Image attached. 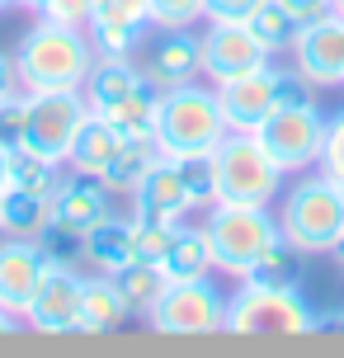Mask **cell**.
<instances>
[{"label": "cell", "instance_id": "cell-12", "mask_svg": "<svg viewBox=\"0 0 344 358\" xmlns=\"http://www.w3.org/2000/svg\"><path fill=\"white\" fill-rule=\"evenodd\" d=\"M24 321L34 325V330H43V335L80 330V278H76L66 264H48L34 302L24 311Z\"/></svg>", "mask_w": 344, "mask_h": 358}, {"label": "cell", "instance_id": "cell-44", "mask_svg": "<svg viewBox=\"0 0 344 358\" xmlns=\"http://www.w3.org/2000/svg\"><path fill=\"white\" fill-rule=\"evenodd\" d=\"M5 184H10V151L0 146V189H5Z\"/></svg>", "mask_w": 344, "mask_h": 358}, {"label": "cell", "instance_id": "cell-22", "mask_svg": "<svg viewBox=\"0 0 344 358\" xmlns=\"http://www.w3.org/2000/svg\"><path fill=\"white\" fill-rule=\"evenodd\" d=\"M161 268L170 273V283H180V278H208L213 273V245H208V231L203 227H184L175 231V241H170V250H165Z\"/></svg>", "mask_w": 344, "mask_h": 358}, {"label": "cell", "instance_id": "cell-48", "mask_svg": "<svg viewBox=\"0 0 344 358\" xmlns=\"http://www.w3.org/2000/svg\"><path fill=\"white\" fill-rule=\"evenodd\" d=\"M5 5H10V0H0V10H5Z\"/></svg>", "mask_w": 344, "mask_h": 358}, {"label": "cell", "instance_id": "cell-18", "mask_svg": "<svg viewBox=\"0 0 344 358\" xmlns=\"http://www.w3.org/2000/svg\"><path fill=\"white\" fill-rule=\"evenodd\" d=\"M146 76L132 66V57H94L90 76H85V104L90 113H109L113 104H123L127 94H137L142 90Z\"/></svg>", "mask_w": 344, "mask_h": 358}, {"label": "cell", "instance_id": "cell-38", "mask_svg": "<svg viewBox=\"0 0 344 358\" xmlns=\"http://www.w3.org/2000/svg\"><path fill=\"white\" fill-rule=\"evenodd\" d=\"M321 175H330L344 189V108L326 123V151H321Z\"/></svg>", "mask_w": 344, "mask_h": 358}, {"label": "cell", "instance_id": "cell-21", "mask_svg": "<svg viewBox=\"0 0 344 358\" xmlns=\"http://www.w3.org/2000/svg\"><path fill=\"white\" fill-rule=\"evenodd\" d=\"M132 311H127L123 292L109 273L99 278H80V330L85 335H104V330H118Z\"/></svg>", "mask_w": 344, "mask_h": 358}, {"label": "cell", "instance_id": "cell-16", "mask_svg": "<svg viewBox=\"0 0 344 358\" xmlns=\"http://www.w3.org/2000/svg\"><path fill=\"white\" fill-rule=\"evenodd\" d=\"M199 71H203V48H199V38L189 34V29H161V38L146 43L142 76L156 90L189 85Z\"/></svg>", "mask_w": 344, "mask_h": 358}, {"label": "cell", "instance_id": "cell-7", "mask_svg": "<svg viewBox=\"0 0 344 358\" xmlns=\"http://www.w3.org/2000/svg\"><path fill=\"white\" fill-rule=\"evenodd\" d=\"M326 113L316 104H292V108H273L259 123V146L273 156V165L283 175H307L311 165H321L326 151Z\"/></svg>", "mask_w": 344, "mask_h": 358}, {"label": "cell", "instance_id": "cell-23", "mask_svg": "<svg viewBox=\"0 0 344 358\" xmlns=\"http://www.w3.org/2000/svg\"><path fill=\"white\" fill-rule=\"evenodd\" d=\"M109 278L118 283L127 311H137V316H146L151 306L161 302V292L170 287V273H165L161 264H151V259H127L123 268H113Z\"/></svg>", "mask_w": 344, "mask_h": 358}, {"label": "cell", "instance_id": "cell-4", "mask_svg": "<svg viewBox=\"0 0 344 358\" xmlns=\"http://www.w3.org/2000/svg\"><path fill=\"white\" fill-rule=\"evenodd\" d=\"M203 231L213 245V264L231 278H250V268L283 241L278 217L269 208H245V203H213Z\"/></svg>", "mask_w": 344, "mask_h": 358}, {"label": "cell", "instance_id": "cell-36", "mask_svg": "<svg viewBox=\"0 0 344 358\" xmlns=\"http://www.w3.org/2000/svg\"><path fill=\"white\" fill-rule=\"evenodd\" d=\"M24 123H29V94L0 99V146H5V151L24 146Z\"/></svg>", "mask_w": 344, "mask_h": 358}, {"label": "cell", "instance_id": "cell-25", "mask_svg": "<svg viewBox=\"0 0 344 358\" xmlns=\"http://www.w3.org/2000/svg\"><path fill=\"white\" fill-rule=\"evenodd\" d=\"M156 161H161V146H156V137H127L123 151L113 156V165H109L99 179H104V189H109V194H132Z\"/></svg>", "mask_w": 344, "mask_h": 358}, {"label": "cell", "instance_id": "cell-15", "mask_svg": "<svg viewBox=\"0 0 344 358\" xmlns=\"http://www.w3.org/2000/svg\"><path fill=\"white\" fill-rule=\"evenodd\" d=\"M217 108H222L227 132H259V123L278 108V99H273V66H259L250 76H236V80L217 85Z\"/></svg>", "mask_w": 344, "mask_h": 358}, {"label": "cell", "instance_id": "cell-49", "mask_svg": "<svg viewBox=\"0 0 344 358\" xmlns=\"http://www.w3.org/2000/svg\"><path fill=\"white\" fill-rule=\"evenodd\" d=\"M0 194H5V189H0Z\"/></svg>", "mask_w": 344, "mask_h": 358}, {"label": "cell", "instance_id": "cell-32", "mask_svg": "<svg viewBox=\"0 0 344 358\" xmlns=\"http://www.w3.org/2000/svg\"><path fill=\"white\" fill-rule=\"evenodd\" d=\"M38 245L48 255V264H71L76 255H85V236L71 231V227H62V222H48V227L38 231Z\"/></svg>", "mask_w": 344, "mask_h": 358}, {"label": "cell", "instance_id": "cell-40", "mask_svg": "<svg viewBox=\"0 0 344 358\" xmlns=\"http://www.w3.org/2000/svg\"><path fill=\"white\" fill-rule=\"evenodd\" d=\"M264 0H208V19L213 24H245Z\"/></svg>", "mask_w": 344, "mask_h": 358}, {"label": "cell", "instance_id": "cell-6", "mask_svg": "<svg viewBox=\"0 0 344 358\" xmlns=\"http://www.w3.org/2000/svg\"><path fill=\"white\" fill-rule=\"evenodd\" d=\"M217 161V203H245V208H269L283 189V170L259 146L255 132H227L213 151Z\"/></svg>", "mask_w": 344, "mask_h": 358}, {"label": "cell", "instance_id": "cell-11", "mask_svg": "<svg viewBox=\"0 0 344 358\" xmlns=\"http://www.w3.org/2000/svg\"><path fill=\"white\" fill-rule=\"evenodd\" d=\"M199 48H203V76L213 85H227L236 76H250L259 66H269V52L250 34V24H213L208 19V34L199 38Z\"/></svg>", "mask_w": 344, "mask_h": 358}, {"label": "cell", "instance_id": "cell-19", "mask_svg": "<svg viewBox=\"0 0 344 358\" xmlns=\"http://www.w3.org/2000/svg\"><path fill=\"white\" fill-rule=\"evenodd\" d=\"M85 259H90L99 273H113L123 268L127 259H137V217H104L85 231Z\"/></svg>", "mask_w": 344, "mask_h": 358}, {"label": "cell", "instance_id": "cell-46", "mask_svg": "<svg viewBox=\"0 0 344 358\" xmlns=\"http://www.w3.org/2000/svg\"><path fill=\"white\" fill-rule=\"evenodd\" d=\"M335 15H344V0H335Z\"/></svg>", "mask_w": 344, "mask_h": 358}, {"label": "cell", "instance_id": "cell-29", "mask_svg": "<svg viewBox=\"0 0 344 358\" xmlns=\"http://www.w3.org/2000/svg\"><path fill=\"white\" fill-rule=\"evenodd\" d=\"M302 268H307V255L288 245V241H278L259 264L250 268V283H273V287H302Z\"/></svg>", "mask_w": 344, "mask_h": 358}, {"label": "cell", "instance_id": "cell-30", "mask_svg": "<svg viewBox=\"0 0 344 358\" xmlns=\"http://www.w3.org/2000/svg\"><path fill=\"white\" fill-rule=\"evenodd\" d=\"M175 165H180V179L194 198V208H213L217 203V161L213 156H184Z\"/></svg>", "mask_w": 344, "mask_h": 358}, {"label": "cell", "instance_id": "cell-17", "mask_svg": "<svg viewBox=\"0 0 344 358\" xmlns=\"http://www.w3.org/2000/svg\"><path fill=\"white\" fill-rule=\"evenodd\" d=\"M104 217H109V189H104V179L80 175V179H66V184L52 189V222L85 236Z\"/></svg>", "mask_w": 344, "mask_h": 358}, {"label": "cell", "instance_id": "cell-26", "mask_svg": "<svg viewBox=\"0 0 344 358\" xmlns=\"http://www.w3.org/2000/svg\"><path fill=\"white\" fill-rule=\"evenodd\" d=\"M156 104H161V90L151 85V80H142L137 94H127L123 104H113L99 118H109L123 137H156Z\"/></svg>", "mask_w": 344, "mask_h": 358}, {"label": "cell", "instance_id": "cell-31", "mask_svg": "<svg viewBox=\"0 0 344 358\" xmlns=\"http://www.w3.org/2000/svg\"><path fill=\"white\" fill-rule=\"evenodd\" d=\"M90 24L146 29L151 24V0H90Z\"/></svg>", "mask_w": 344, "mask_h": 358}, {"label": "cell", "instance_id": "cell-47", "mask_svg": "<svg viewBox=\"0 0 344 358\" xmlns=\"http://www.w3.org/2000/svg\"><path fill=\"white\" fill-rule=\"evenodd\" d=\"M335 255H340V259H344V245H340V250H335Z\"/></svg>", "mask_w": 344, "mask_h": 358}, {"label": "cell", "instance_id": "cell-41", "mask_svg": "<svg viewBox=\"0 0 344 358\" xmlns=\"http://www.w3.org/2000/svg\"><path fill=\"white\" fill-rule=\"evenodd\" d=\"M292 15H297V24H311V19H321L335 10V0H283Z\"/></svg>", "mask_w": 344, "mask_h": 358}, {"label": "cell", "instance_id": "cell-5", "mask_svg": "<svg viewBox=\"0 0 344 358\" xmlns=\"http://www.w3.org/2000/svg\"><path fill=\"white\" fill-rule=\"evenodd\" d=\"M222 330H231V335H311L316 311L302 297V287H273L241 278V287L227 297Z\"/></svg>", "mask_w": 344, "mask_h": 358}, {"label": "cell", "instance_id": "cell-3", "mask_svg": "<svg viewBox=\"0 0 344 358\" xmlns=\"http://www.w3.org/2000/svg\"><path fill=\"white\" fill-rule=\"evenodd\" d=\"M278 231L302 255H335L344 245V189L330 175L297 179L278 203Z\"/></svg>", "mask_w": 344, "mask_h": 358}, {"label": "cell", "instance_id": "cell-42", "mask_svg": "<svg viewBox=\"0 0 344 358\" xmlns=\"http://www.w3.org/2000/svg\"><path fill=\"white\" fill-rule=\"evenodd\" d=\"M15 80H19L15 57H5V52H0V99H10V94H15Z\"/></svg>", "mask_w": 344, "mask_h": 358}, {"label": "cell", "instance_id": "cell-20", "mask_svg": "<svg viewBox=\"0 0 344 358\" xmlns=\"http://www.w3.org/2000/svg\"><path fill=\"white\" fill-rule=\"evenodd\" d=\"M123 142H127V137L109 123V118L90 113V118L80 123V132H76L71 156H66V161H71L76 175H94V179H99V175H104V170L113 165V156L123 151Z\"/></svg>", "mask_w": 344, "mask_h": 358}, {"label": "cell", "instance_id": "cell-24", "mask_svg": "<svg viewBox=\"0 0 344 358\" xmlns=\"http://www.w3.org/2000/svg\"><path fill=\"white\" fill-rule=\"evenodd\" d=\"M52 222V198L48 194H24V189H10L0 194V231L10 236H29L38 241V231Z\"/></svg>", "mask_w": 344, "mask_h": 358}, {"label": "cell", "instance_id": "cell-43", "mask_svg": "<svg viewBox=\"0 0 344 358\" xmlns=\"http://www.w3.org/2000/svg\"><path fill=\"white\" fill-rule=\"evenodd\" d=\"M316 330H340V335H344V306H340V311H326V316H316Z\"/></svg>", "mask_w": 344, "mask_h": 358}, {"label": "cell", "instance_id": "cell-14", "mask_svg": "<svg viewBox=\"0 0 344 358\" xmlns=\"http://www.w3.org/2000/svg\"><path fill=\"white\" fill-rule=\"evenodd\" d=\"M189 213H194V198H189V189L180 179V165L161 156L146 170L142 184L132 189V217L137 222H170V227H180Z\"/></svg>", "mask_w": 344, "mask_h": 358}, {"label": "cell", "instance_id": "cell-10", "mask_svg": "<svg viewBox=\"0 0 344 358\" xmlns=\"http://www.w3.org/2000/svg\"><path fill=\"white\" fill-rule=\"evenodd\" d=\"M292 66L307 76L316 90H335L344 85V15H321L302 24L292 38Z\"/></svg>", "mask_w": 344, "mask_h": 358}, {"label": "cell", "instance_id": "cell-2", "mask_svg": "<svg viewBox=\"0 0 344 358\" xmlns=\"http://www.w3.org/2000/svg\"><path fill=\"white\" fill-rule=\"evenodd\" d=\"M94 66V48L80 29L38 19V29L24 34L15 71L24 90H80Z\"/></svg>", "mask_w": 344, "mask_h": 358}, {"label": "cell", "instance_id": "cell-37", "mask_svg": "<svg viewBox=\"0 0 344 358\" xmlns=\"http://www.w3.org/2000/svg\"><path fill=\"white\" fill-rule=\"evenodd\" d=\"M180 227H170V222H137V259H151V264H161L165 250H170V241H175Z\"/></svg>", "mask_w": 344, "mask_h": 358}, {"label": "cell", "instance_id": "cell-35", "mask_svg": "<svg viewBox=\"0 0 344 358\" xmlns=\"http://www.w3.org/2000/svg\"><path fill=\"white\" fill-rule=\"evenodd\" d=\"M273 99H278V108L316 104V85H311L297 66H273Z\"/></svg>", "mask_w": 344, "mask_h": 358}, {"label": "cell", "instance_id": "cell-33", "mask_svg": "<svg viewBox=\"0 0 344 358\" xmlns=\"http://www.w3.org/2000/svg\"><path fill=\"white\" fill-rule=\"evenodd\" d=\"M208 19V0H151V24L156 29H189Z\"/></svg>", "mask_w": 344, "mask_h": 358}, {"label": "cell", "instance_id": "cell-28", "mask_svg": "<svg viewBox=\"0 0 344 358\" xmlns=\"http://www.w3.org/2000/svg\"><path fill=\"white\" fill-rule=\"evenodd\" d=\"M10 189H24V194H48L57 189V161L38 156L29 146H15L10 151Z\"/></svg>", "mask_w": 344, "mask_h": 358}, {"label": "cell", "instance_id": "cell-45", "mask_svg": "<svg viewBox=\"0 0 344 358\" xmlns=\"http://www.w3.org/2000/svg\"><path fill=\"white\" fill-rule=\"evenodd\" d=\"M10 5H34V10H38V0H10Z\"/></svg>", "mask_w": 344, "mask_h": 358}, {"label": "cell", "instance_id": "cell-1", "mask_svg": "<svg viewBox=\"0 0 344 358\" xmlns=\"http://www.w3.org/2000/svg\"><path fill=\"white\" fill-rule=\"evenodd\" d=\"M227 137L217 108V85H170L161 90L156 104V146L165 161H184V156H213L217 142Z\"/></svg>", "mask_w": 344, "mask_h": 358}, {"label": "cell", "instance_id": "cell-27", "mask_svg": "<svg viewBox=\"0 0 344 358\" xmlns=\"http://www.w3.org/2000/svg\"><path fill=\"white\" fill-rule=\"evenodd\" d=\"M245 24H250V34L264 43V52H269V57L273 52H288L292 38H297V29H302V24H297V15H292L283 0H264V5L245 19Z\"/></svg>", "mask_w": 344, "mask_h": 358}, {"label": "cell", "instance_id": "cell-13", "mask_svg": "<svg viewBox=\"0 0 344 358\" xmlns=\"http://www.w3.org/2000/svg\"><path fill=\"white\" fill-rule=\"evenodd\" d=\"M43 273H48L43 245L29 241V236H10L0 245V306L10 316H24L29 302H34V292H38V283H43Z\"/></svg>", "mask_w": 344, "mask_h": 358}, {"label": "cell", "instance_id": "cell-34", "mask_svg": "<svg viewBox=\"0 0 344 358\" xmlns=\"http://www.w3.org/2000/svg\"><path fill=\"white\" fill-rule=\"evenodd\" d=\"M94 57H132L142 43V29H113V24H85Z\"/></svg>", "mask_w": 344, "mask_h": 358}, {"label": "cell", "instance_id": "cell-9", "mask_svg": "<svg viewBox=\"0 0 344 358\" xmlns=\"http://www.w3.org/2000/svg\"><path fill=\"white\" fill-rule=\"evenodd\" d=\"M146 321L161 335H213L227 321V297L208 278H180L161 292V302L146 311Z\"/></svg>", "mask_w": 344, "mask_h": 358}, {"label": "cell", "instance_id": "cell-8", "mask_svg": "<svg viewBox=\"0 0 344 358\" xmlns=\"http://www.w3.org/2000/svg\"><path fill=\"white\" fill-rule=\"evenodd\" d=\"M90 118V104L80 90H29V123H24V146L48 156V161H66L80 123Z\"/></svg>", "mask_w": 344, "mask_h": 358}, {"label": "cell", "instance_id": "cell-39", "mask_svg": "<svg viewBox=\"0 0 344 358\" xmlns=\"http://www.w3.org/2000/svg\"><path fill=\"white\" fill-rule=\"evenodd\" d=\"M38 15L66 24V29H85L90 24V0H38Z\"/></svg>", "mask_w": 344, "mask_h": 358}]
</instances>
